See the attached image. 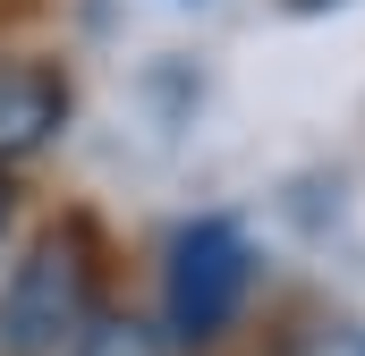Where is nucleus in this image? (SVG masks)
I'll list each match as a JSON object with an SVG mask.
<instances>
[{
    "instance_id": "nucleus-1",
    "label": "nucleus",
    "mask_w": 365,
    "mask_h": 356,
    "mask_svg": "<svg viewBox=\"0 0 365 356\" xmlns=\"http://www.w3.org/2000/svg\"><path fill=\"white\" fill-rule=\"evenodd\" d=\"M93 323H102L93 229L86 221H60L51 238H34V255L0 288V356H77V340Z\"/></svg>"
},
{
    "instance_id": "nucleus-2",
    "label": "nucleus",
    "mask_w": 365,
    "mask_h": 356,
    "mask_svg": "<svg viewBox=\"0 0 365 356\" xmlns=\"http://www.w3.org/2000/svg\"><path fill=\"white\" fill-rule=\"evenodd\" d=\"M247 288H255V246H247V229L221 221V212H212V221H187L179 238H170V255H162V323H170V340H187V348L221 340V331L238 323Z\"/></svg>"
},
{
    "instance_id": "nucleus-3",
    "label": "nucleus",
    "mask_w": 365,
    "mask_h": 356,
    "mask_svg": "<svg viewBox=\"0 0 365 356\" xmlns=\"http://www.w3.org/2000/svg\"><path fill=\"white\" fill-rule=\"evenodd\" d=\"M68 77L51 60H0V170L34 162L60 127H68Z\"/></svg>"
},
{
    "instance_id": "nucleus-4",
    "label": "nucleus",
    "mask_w": 365,
    "mask_h": 356,
    "mask_svg": "<svg viewBox=\"0 0 365 356\" xmlns=\"http://www.w3.org/2000/svg\"><path fill=\"white\" fill-rule=\"evenodd\" d=\"M77 356H162V340H153L145 323H119V314H102L86 340H77Z\"/></svg>"
},
{
    "instance_id": "nucleus-5",
    "label": "nucleus",
    "mask_w": 365,
    "mask_h": 356,
    "mask_svg": "<svg viewBox=\"0 0 365 356\" xmlns=\"http://www.w3.org/2000/svg\"><path fill=\"white\" fill-rule=\"evenodd\" d=\"M0 246H9V187H0Z\"/></svg>"
},
{
    "instance_id": "nucleus-6",
    "label": "nucleus",
    "mask_w": 365,
    "mask_h": 356,
    "mask_svg": "<svg viewBox=\"0 0 365 356\" xmlns=\"http://www.w3.org/2000/svg\"><path fill=\"white\" fill-rule=\"evenodd\" d=\"M297 9H331V0H297Z\"/></svg>"
}]
</instances>
